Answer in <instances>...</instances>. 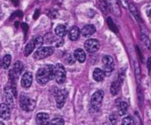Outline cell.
<instances>
[{"label": "cell", "mask_w": 151, "mask_h": 125, "mask_svg": "<svg viewBox=\"0 0 151 125\" xmlns=\"http://www.w3.org/2000/svg\"><path fill=\"white\" fill-rule=\"evenodd\" d=\"M121 84H122V80L121 79H118L116 81H114L111 84V87H110V92L112 95L116 96L118 94L119 91H120V87H121Z\"/></svg>", "instance_id": "2e32d148"}, {"label": "cell", "mask_w": 151, "mask_h": 125, "mask_svg": "<svg viewBox=\"0 0 151 125\" xmlns=\"http://www.w3.org/2000/svg\"><path fill=\"white\" fill-rule=\"evenodd\" d=\"M55 33L56 35L59 36V37H64L67 33H68V29H67V27L65 25H62V24H59L56 28H55Z\"/></svg>", "instance_id": "ac0fdd59"}, {"label": "cell", "mask_w": 151, "mask_h": 125, "mask_svg": "<svg viewBox=\"0 0 151 125\" xmlns=\"http://www.w3.org/2000/svg\"><path fill=\"white\" fill-rule=\"evenodd\" d=\"M11 1H12L14 6H19V0H11Z\"/></svg>", "instance_id": "8d00e7d4"}, {"label": "cell", "mask_w": 151, "mask_h": 125, "mask_svg": "<svg viewBox=\"0 0 151 125\" xmlns=\"http://www.w3.org/2000/svg\"><path fill=\"white\" fill-rule=\"evenodd\" d=\"M134 121H135V125H142L141 119H140L138 112H135V114H134Z\"/></svg>", "instance_id": "f546056e"}, {"label": "cell", "mask_w": 151, "mask_h": 125, "mask_svg": "<svg viewBox=\"0 0 151 125\" xmlns=\"http://www.w3.org/2000/svg\"><path fill=\"white\" fill-rule=\"evenodd\" d=\"M33 42L36 48H41V46L44 44V38L41 36H36L33 39Z\"/></svg>", "instance_id": "603a6c76"}, {"label": "cell", "mask_w": 151, "mask_h": 125, "mask_svg": "<svg viewBox=\"0 0 151 125\" xmlns=\"http://www.w3.org/2000/svg\"><path fill=\"white\" fill-rule=\"evenodd\" d=\"M54 50L52 47H44V48H39L35 53H34V58L36 59H45L49 56H51L53 53Z\"/></svg>", "instance_id": "277c9868"}, {"label": "cell", "mask_w": 151, "mask_h": 125, "mask_svg": "<svg viewBox=\"0 0 151 125\" xmlns=\"http://www.w3.org/2000/svg\"><path fill=\"white\" fill-rule=\"evenodd\" d=\"M11 60H12V58H11V55L9 54H6L5 55V57L3 58V68L5 69H7L11 64Z\"/></svg>", "instance_id": "cb8c5ba5"}, {"label": "cell", "mask_w": 151, "mask_h": 125, "mask_svg": "<svg viewBox=\"0 0 151 125\" xmlns=\"http://www.w3.org/2000/svg\"><path fill=\"white\" fill-rule=\"evenodd\" d=\"M79 35H80L79 29L76 26L72 27L68 31V37L71 41H77L79 38Z\"/></svg>", "instance_id": "5bb4252c"}, {"label": "cell", "mask_w": 151, "mask_h": 125, "mask_svg": "<svg viewBox=\"0 0 151 125\" xmlns=\"http://www.w3.org/2000/svg\"><path fill=\"white\" fill-rule=\"evenodd\" d=\"M128 6H129V9H130V11H131L132 14L134 16V18H135L136 20L139 21V13H138V11H137L136 7H135L133 5H132V4H130Z\"/></svg>", "instance_id": "d4e9b609"}, {"label": "cell", "mask_w": 151, "mask_h": 125, "mask_svg": "<svg viewBox=\"0 0 151 125\" xmlns=\"http://www.w3.org/2000/svg\"><path fill=\"white\" fill-rule=\"evenodd\" d=\"M23 69V64H22V61H16L14 65V69H12L13 73L14 74L15 77H19L20 75L22 74V71Z\"/></svg>", "instance_id": "e0dca14e"}, {"label": "cell", "mask_w": 151, "mask_h": 125, "mask_svg": "<svg viewBox=\"0 0 151 125\" xmlns=\"http://www.w3.org/2000/svg\"><path fill=\"white\" fill-rule=\"evenodd\" d=\"M96 29H95V27L93 25H86L85 26L82 30H81V34L82 36H84L85 37H88V36H91L92 35H93L95 33Z\"/></svg>", "instance_id": "4fadbf2b"}, {"label": "cell", "mask_w": 151, "mask_h": 125, "mask_svg": "<svg viewBox=\"0 0 151 125\" xmlns=\"http://www.w3.org/2000/svg\"><path fill=\"white\" fill-rule=\"evenodd\" d=\"M85 48L90 53L96 52L100 49V43L97 39H88L85 42Z\"/></svg>", "instance_id": "52a82bcc"}, {"label": "cell", "mask_w": 151, "mask_h": 125, "mask_svg": "<svg viewBox=\"0 0 151 125\" xmlns=\"http://www.w3.org/2000/svg\"><path fill=\"white\" fill-rule=\"evenodd\" d=\"M0 125H5V124H4V123H3L2 121H0Z\"/></svg>", "instance_id": "f35d334b"}, {"label": "cell", "mask_w": 151, "mask_h": 125, "mask_svg": "<svg viewBox=\"0 0 151 125\" xmlns=\"http://www.w3.org/2000/svg\"><path fill=\"white\" fill-rule=\"evenodd\" d=\"M13 14H14V16H18V17H20V18H22V17L23 16V13H22V11H16V12L14 13Z\"/></svg>", "instance_id": "e575fe53"}, {"label": "cell", "mask_w": 151, "mask_h": 125, "mask_svg": "<svg viewBox=\"0 0 151 125\" xmlns=\"http://www.w3.org/2000/svg\"><path fill=\"white\" fill-rule=\"evenodd\" d=\"M93 79L97 82H101L103 81L104 77H105V74L103 72V70H101V69H95L93 74Z\"/></svg>", "instance_id": "d6986e66"}, {"label": "cell", "mask_w": 151, "mask_h": 125, "mask_svg": "<svg viewBox=\"0 0 151 125\" xmlns=\"http://www.w3.org/2000/svg\"><path fill=\"white\" fill-rule=\"evenodd\" d=\"M104 2L108 8L116 16H119L121 14V10L119 7V5L117 3V0H104Z\"/></svg>", "instance_id": "ba28073f"}, {"label": "cell", "mask_w": 151, "mask_h": 125, "mask_svg": "<svg viewBox=\"0 0 151 125\" xmlns=\"http://www.w3.org/2000/svg\"><path fill=\"white\" fill-rule=\"evenodd\" d=\"M74 57L78 61H79L80 63H83V62L86 61V52H85V51L83 49H77L74 52Z\"/></svg>", "instance_id": "9a60e30c"}, {"label": "cell", "mask_w": 151, "mask_h": 125, "mask_svg": "<svg viewBox=\"0 0 151 125\" xmlns=\"http://www.w3.org/2000/svg\"><path fill=\"white\" fill-rule=\"evenodd\" d=\"M109 121H110V122L112 124H114V125L116 124V122H117V115L116 114H111L109 115Z\"/></svg>", "instance_id": "4dcf8cb0"}, {"label": "cell", "mask_w": 151, "mask_h": 125, "mask_svg": "<svg viewBox=\"0 0 151 125\" xmlns=\"http://www.w3.org/2000/svg\"><path fill=\"white\" fill-rule=\"evenodd\" d=\"M37 123L39 125H47L50 121V118L48 114L46 113H39L37 115Z\"/></svg>", "instance_id": "7c38bea8"}, {"label": "cell", "mask_w": 151, "mask_h": 125, "mask_svg": "<svg viewBox=\"0 0 151 125\" xmlns=\"http://www.w3.org/2000/svg\"><path fill=\"white\" fill-rule=\"evenodd\" d=\"M133 120L131 116H126L122 121V125H132Z\"/></svg>", "instance_id": "83f0119b"}, {"label": "cell", "mask_w": 151, "mask_h": 125, "mask_svg": "<svg viewBox=\"0 0 151 125\" xmlns=\"http://www.w3.org/2000/svg\"><path fill=\"white\" fill-rule=\"evenodd\" d=\"M103 97H104V92L102 91H97L92 96V99H91L92 106L95 109L100 108V106H101V103H102Z\"/></svg>", "instance_id": "8992f818"}, {"label": "cell", "mask_w": 151, "mask_h": 125, "mask_svg": "<svg viewBox=\"0 0 151 125\" xmlns=\"http://www.w3.org/2000/svg\"><path fill=\"white\" fill-rule=\"evenodd\" d=\"M5 97H6V100L7 102V106H11V107H13L14 106V100H13V97H12V94H11V90L8 89L7 91V88H6V91H5Z\"/></svg>", "instance_id": "ffe728a7"}, {"label": "cell", "mask_w": 151, "mask_h": 125, "mask_svg": "<svg viewBox=\"0 0 151 125\" xmlns=\"http://www.w3.org/2000/svg\"><path fill=\"white\" fill-rule=\"evenodd\" d=\"M141 40H142L143 44H145V46H147V47L149 49V48H150V43H149L148 38H147V36H145V35H142V36H141Z\"/></svg>", "instance_id": "1f68e13d"}, {"label": "cell", "mask_w": 151, "mask_h": 125, "mask_svg": "<svg viewBox=\"0 0 151 125\" xmlns=\"http://www.w3.org/2000/svg\"><path fill=\"white\" fill-rule=\"evenodd\" d=\"M11 115L10 107L6 104L0 105V117L4 120H8Z\"/></svg>", "instance_id": "8fae6325"}, {"label": "cell", "mask_w": 151, "mask_h": 125, "mask_svg": "<svg viewBox=\"0 0 151 125\" xmlns=\"http://www.w3.org/2000/svg\"><path fill=\"white\" fill-rule=\"evenodd\" d=\"M54 79V66L45 65L37 72V81L40 84H45L50 80Z\"/></svg>", "instance_id": "6da1fadb"}, {"label": "cell", "mask_w": 151, "mask_h": 125, "mask_svg": "<svg viewBox=\"0 0 151 125\" xmlns=\"http://www.w3.org/2000/svg\"><path fill=\"white\" fill-rule=\"evenodd\" d=\"M22 29H23V31H24L25 36H26V35H27V32H28V29H29L28 24H26V23H22Z\"/></svg>", "instance_id": "836d02e7"}, {"label": "cell", "mask_w": 151, "mask_h": 125, "mask_svg": "<svg viewBox=\"0 0 151 125\" xmlns=\"http://www.w3.org/2000/svg\"><path fill=\"white\" fill-rule=\"evenodd\" d=\"M66 97H67V91L65 90L62 91H59V92L56 94V104H57V107L61 108L65 103L66 100Z\"/></svg>", "instance_id": "30bf717a"}, {"label": "cell", "mask_w": 151, "mask_h": 125, "mask_svg": "<svg viewBox=\"0 0 151 125\" xmlns=\"http://www.w3.org/2000/svg\"><path fill=\"white\" fill-rule=\"evenodd\" d=\"M146 14L148 17H151V4L148 5L146 8Z\"/></svg>", "instance_id": "d6a6232c"}, {"label": "cell", "mask_w": 151, "mask_h": 125, "mask_svg": "<svg viewBox=\"0 0 151 125\" xmlns=\"http://www.w3.org/2000/svg\"><path fill=\"white\" fill-rule=\"evenodd\" d=\"M49 125H64V121L61 118H55L49 121Z\"/></svg>", "instance_id": "4316f807"}, {"label": "cell", "mask_w": 151, "mask_h": 125, "mask_svg": "<svg viewBox=\"0 0 151 125\" xmlns=\"http://www.w3.org/2000/svg\"><path fill=\"white\" fill-rule=\"evenodd\" d=\"M54 78L57 84H61L66 79V70L62 64H57L54 67Z\"/></svg>", "instance_id": "7a4b0ae2"}, {"label": "cell", "mask_w": 151, "mask_h": 125, "mask_svg": "<svg viewBox=\"0 0 151 125\" xmlns=\"http://www.w3.org/2000/svg\"><path fill=\"white\" fill-rule=\"evenodd\" d=\"M121 2L123 3V5H124V6H127V2H126V0H121Z\"/></svg>", "instance_id": "74e56055"}, {"label": "cell", "mask_w": 151, "mask_h": 125, "mask_svg": "<svg viewBox=\"0 0 151 125\" xmlns=\"http://www.w3.org/2000/svg\"><path fill=\"white\" fill-rule=\"evenodd\" d=\"M107 23H108L109 29H110L113 32L117 33V31H118V30H117V28H116V26L115 25V23L113 22V21H112V19H111L110 17H109V18L107 19Z\"/></svg>", "instance_id": "484cf974"}, {"label": "cell", "mask_w": 151, "mask_h": 125, "mask_svg": "<svg viewBox=\"0 0 151 125\" xmlns=\"http://www.w3.org/2000/svg\"><path fill=\"white\" fill-rule=\"evenodd\" d=\"M20 105H21V107L23 110H25L27 112H29V111H32L35 108L36 102H35V100H33L31 99H29L26 96H22L21 99H20Z\"/></svg>", "instance_id": "5b68a950"}, {"label": "cell", "mask_w": 151, "mask_h": 125, "mask_svg": "<svg viewBox=\"0 0 151 125\" xmlns=\"http://www.w3.org/2000/svg\"><path fill=\"white\" fill-rule=\"evenodd\" d=\"M34 48H35L34 42H33V40H30V41L27 44V45H26V47H25V50H24V55H25V56H29V55L33 51Z\"/></svg>", "instance_id": "7402d4cb"}, {"label": "cell", "mask_w": 151, "mask_h": 125, "mask_svg": "<svg viewBox=\"0 0 151 125\" xmlns=\"http://www.w3.org/2000/svg\"><path fill=\"white\" fill-rule=\"evenodd\" d=\"M0 49H1V44H0Z\"/></svg>", "instance_id": "ab89813d"}, {"label": "cell", "mask_w": 151, "mask_h": 125, "mask_svg": "<svg viewBox=\"0 0 151 125\" xmlns=\"http://www.w3.org/2000/svg\"><path fill=\"white\" fill-rule=\"evenodd\" d=\"M102 63L104 68V74L105 76H110L114 70V59L111 56L106 55L102 58Z\"/></svg>", "instance_id": "3957f363"}, {"label": "cell", "mask_w": 151, "mask_h": 125, "mask_svg": "<svg viewBox=\"0 0 151 125\" xmlns=\"http://www.w3.org/2000/svg\"><path fill=\"white\" fill-rule=\"evenodd\" d=\"M75 59H76L75 57L72 56L71 54H68L66 56V58H65V61L67 62L68 64H69V65H72V64L75 63Z\"/></svg>", "instance_id": "f1b7e54d"}, {"label": "cell", "mask_w": 151, "mask_h": 125, "mask_svg": "<svg viewBox=\"0 0 151 125\" xmlns=\"http://www.w3.org/2000/svg\"><path fill=\"white\" fill-rule=\"evenodd\" d=\"M128 105L125 102H120L118 104V114L119 115H124L127 113Z\"/></svg>", "instance_id": "44dd1931"}, {"label": "cell", "mask_w": 151, "mask_h": 125, "mask_svg": "<svg viewBox=\"0 0 151 125\" xmlns=\"http://www.w3.org/2000/svg\"><path fill=\"white\" fill-rule=\"evenodd\" d=\"M38 16H39V10H37L36 12H35V14H34V19L36 20V19H37L38 18Z\"/></svg>", "instance_id": "d590c367"}, {"label": "cell", "mask_w": 151, "mask_h": 125, "mask_svg": "<svg viewBox=\"0 0 151 125\" xmlns=\"http://www.w3.org/2000/svg\"><path fill=\"white\" fill-rule=\"evenodd\" d=\"M32 81H33V75L31 72H25L22 76V85L23 88L25 89H29L31 84H32Z\"/></svg>", "instance_id": "9c48e42d"}]
</instances>
